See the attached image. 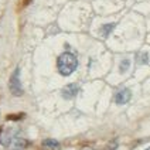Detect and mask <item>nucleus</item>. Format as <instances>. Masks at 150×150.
Wrapping results in <instances>:
<instances>
[{"instance_id":"1","label":"nucleus","mask_w":150,"mask_h":150,"mask_svg":"<svg viewBox=\"0 0 150 150\" xmlns=\"http://www.w3.org/2000/svg\"><path fill=\"white\" fill-rule=\"evenodd\" d=\"M0 144L4 150H24L28 147L30 142L23 136L18 127L6 125L0 129Z\"/></svg>"},{"instance_id":"2","label":"nucleus","mask_w":150,"mask_h":150,"mask_svg":"<svg viewBox=\"0 0 150 150\" xmlns=\"http://www.w3.org/2000/svg\"><path fill=\"white\" fill-rule=\"evenodd\" d=\"M78 68V58L74 52L65 51L57 58V69L62 76H69Z\"/></svg>"},{"instance_id":"3","label":"nucleus","mask_w":150,"mask_h":150,"mask_svg":"<svg viewBox=\"0 0 150 150\" xmlns=\"http://www.w3.org/2000/svg\"><path fill=\"white\" fill-rule=\"evenodd\" d=\"M8 89L11 92V95H14V96H21L24 93L23 85L20 81V68H16L13 71V74L10 76V81H8Z\"/></svg>"},{"instance_id":"4","label":"nucleus","mask_w":150,"mask_h":150,"mask_svg":"<svg viewBox=\"0 0 150 150\" xmlns=\"http://www.w3.org/2000/svg\"><path fill=\"white\" fill-rule=\"evenodd\" d=\"M130 99H132V92H130L129 88H120V89H117L115 92V96H113V100H115V103H117V105H125Z\"/></svg>"},{"instance_id":"5","label":"nucleus","mask_w":150,"mask_h":150,"mask_svg":"<svg viewBox=\"0 0 150 150\" xmlns=\"http://www.w3.org/2000/svg\"><path fill=\"white\" fill-rule=\"evenodd\" d=\"M78 92H79V85L78 83H68L65 85L62 89H61V96L64 98V99H74L75 96L78 95Z\"/></svg>"},{"instance_id":"6","label":"nucleus","mask_w":150,"mask_h":150,"mask_svg":"<svg viewBox=\"0 0 150 150\" xmlns=\"http://www.w3.org/2000/svg\"><path fill=\"white\" fill-rule=\"evenodd\" d=\"M42 147H44V150H61L59 143L54 139H45L42 142Z\"/></svg>"},{"instance_id":"7","label":"nucleus","mask_w":150,"mask_h":150,"mask_svg":"<svg viewBox=\"0 0 150 150\" xmlns=\"http://www.w3.org/2000/svg\"><path fill=\"white\" fill-rule=\"evenodd\" d=\"M116 27V23H108V24H103L102 27H100V30H99V33L102 37H109V34L113 31V28Z\"/></svg>"},{"instance_id":"8","label":"nucleus","mask_w":150,"mask_h":150,"mask_svg":"<svg viewBox=\"0 0 150 150\" xmlns=\"http://www.w3.org/2000/svg\"><path fill=\"white\" fill-rule=\"evenodd\" d=\"M136 62H137L139 65L147 64V62H149V54H147V52H140V54H137V55H136Z\"/></svg>"},{"instance_id":"9","label":"nucleus","mask_w":150,"mask_h":150,"mask_svg":"<svg viewBox=\"0 0 150 150\" xmlns=\"http://www.w3.org/2000/svg\"><path fill=\"white\" fill-rule=\"evenodd\" d=\"M119 71H120V74H125L126 71L129 69V67H130V59L127 58H123L122 61H120V65H119Z\"/></svg>"},{"instance_id":"10","label":"nucleus","mask_w":150,"mask_h":150,"mask_svg":"<svg viewBox=\"0 0 150 150\" xmlns=\"http://www.w3.org/2000/svg\"><path fill=\"white\" fill-rule=\"evenodd\" d=\"M146 150H150V147H149V149H146Z\"/></svg>"}]
</instances>
